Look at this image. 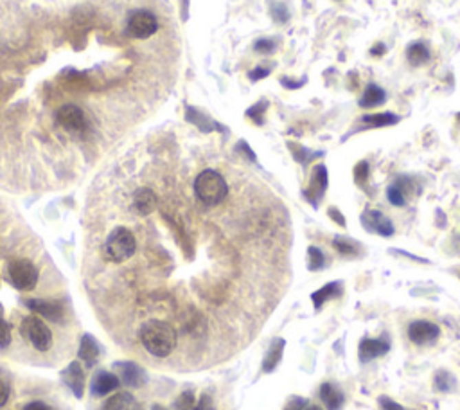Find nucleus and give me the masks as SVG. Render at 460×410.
<instances>
[{
  "label": "nucleus",
  "instance_id": "obj_18",
  "mask_svg": "<svg viewBox=\"0 0 460 410\" xmlns=\"http://www.w3.org/2000/svg\"><path fill=\"white\" fill-rule=\"evenodd\" d=\"M63 382L69 385V389L76 394V398H81L85 392V371L79 365V362H72L69 367L63 371Z\"/></svg>",
  "mask_w": 460,
  "mask_h": 410
},
{
  "label": "nucleus",
  "instance_id": "obj_37",
  "mask_svg": "<svg viewBox=\"0 0 460 410\" xmlns=\"http://www.w3.org/2000/svg\"><path fill=\"white\" fill-rule=\"evenodd\" d=\"M270 72H272V70H270L268 67H256V69L248 72V80L250 81L265 80V78H268L270 76Z\"/></svg>",
  "mask_w": 460,
  "mask_h": 410
},
{
  "label": "nucleus",
  "instance_id": "obj_49",
  "mask_svg": "<svg viewBox=\"0 0 460 410\" xmlns=\"http://www.w3.org/2000/svg\"><path fill=\"white\" fill-rule=\"evenodd\" d=\"M459 119H460V116H459Z\"/></svg>",
  "mask_w": 460,
  "mask_h": 410
},
{
  "label": "nucleus",
  "instance_id": "obj_11",
  "mask_svg": "<svg viewBox=\"0 0 460 410\" xmlns=\"http://www.w3.org/2000/svg\"><path fill=\"white\" fill-rule=\"evenodd\" d=\"M391 351L388 338H363L358 345V356L362 364H369Z\"/></svg>",
  "mask_w": 460,
  "mask_h": 410
},
{
  "label": "nucleus",
  "instance_id": "obj_12",
  "mask_svg": "<svg viewBox=\"0 0 460 410\" xmlns=\"http://www.w3.org/2000/svg\"><path fill=\"white\" fill-rule=\"evenodd\" d=\"M113 367L119 371V376H121L122 383H126L128 387L139 389L148 382L146 371L140 365L135 364V362H117Z\"/></svg>",
  "mask_w": 460,
  "mask_h": 410
},
{
  "label": "nucleus",
  "instance_id": "obj_3",
  "mask_svg": "<svg viewBox=\"0 0 460 410\" xmlns=\"http://www.w3.org/2000/svg\"><path fill=\"white\" fill-rule=\"evenodd\" d=\"M135 250H137L135 236L126 227L113 228L105 243V256L112 263H122L130 259Z\"/></svg>",
  "mask_w": 460,
  "mask_h": 410
},
{
  "label": "nucleus",
  "instance_id": "obj_25",
  "mask_svg": "<svg viewBox=\"0 0 460 410\" xmlns=\"http://www.w3.org/2000/svg\"><path fill=\"white\" fill-rule=\"evenodd\" d=\"M101 410H139V403L130 392H119L102 405Z\"/></svg>",
  "mask_w": 460,
  "mask_h": 410
},
{
  "label": "nucleus",
  "instance_id": "obj_44",
  "mask_svg": "<svg viewBox=\"0 0 460 410\" xmlns=\"http://www.w3.org/2000/svg\"><path fill=\"white\" fill-rule=\"evenodd\" d=\"M304 83H306V78H303V80L298 81H292L289 78H281V85H284L286 89H300Z\"/></svg>",
  "mask_w": 460,
  "mask_h": 410
},
{
  "label": "nucleus",
  "instance_id": "obj_2",
  "mask_svg": "<svg viewBox=\"0 0 460 410\" xmlns=\"http://www.w3.org/2000/svg\"><path fill=\"white\" fill-rule=\"evenodd\" d=\"M195 195L198 196V200H200L201 204L209 205V207L219 205L228 195L227 180H225L218 171H214V169H205V171H201L200 175L196 177Z\"/></svg>",
  "mask_w": 460,
  "mask_h": 410
},
{
  "label": "nucleus",
  "instance_id": "obj_43",
  "mask_svg": "<svg viewBox=\"0 0 460 410\" xmlns=\"http://www.w3.org/2000/svg\"><path fill=\"white\" fill-rule=\"evenodd\" d=\"M8 400H10V385L6 380L0 378V407H4Z\"/></svg>",
  "mask_w": 460,
  "mask_h": 410
},
{
  "label": "nucleus",
  "instance_id": "obj_40",
  "mask_svg": "<svg viewBox=\"0 0 460 410\" xmlns=\"http://www.w3.org/2000/svg\"><path fill=\"white\" fill-rule=\"evenodd\" d=\"M236 149H237V153L247 155V159H248V160H252V162H257L256 153H254V151H252L250 146H248L247 142H245V140H239V144L236 146Z\"/></svg>",
  "mask_w": 460,
  "mask_h": 410
},
{
  "label": "nucleus",
  "instance_id": "obj_34",
  "mask_svg": "<svg viewBox=\"0 0 460 410\" xmlns=\"http://www.w3.org/2000/svg\"><path fill=\"white\" fill-rule=\"evenodd\" d=\"M354 182L358 184L362 189H365V186H367L369 182V162H365V160H362V162H358L356 166H354Z\"/></svg>",
  "mask_w": 460,
  "mask_h": 410
},
{
  "label": "nucleus",
  "instance_id": "obj_21",
  "mask_svg": "<svg viewBox=\"0 0 460 410\" xmlns=\"http://www.w3.org/2000/svg\"><path fill=\"white\" fill-rule=\"evenodd\" d=\"M101 347H99L98 341L92 335H85L81 338V345H79V358L85 360L87 367H94L99 358Z\"/></svg>",
  "mask_w": 460,
  "mask_h": 410
},
{
  "label": "nucleus",
  "instance_id": "obj_29",
  "mask_svg": "<svg viewBox=\"0 0 460 410\" xmlns=\"http://www.w3.org/2000/svg\"><path fill=\"white\" fill-rule=\"evenodd\" d=\"M433 387L439 392H451L455 389V376L448 371H439L433 378Z\"/></svg>",
  "mask_w": 460,
  "mask_h": 410
},
{
  "label": "nucleus",
  "instance_id": "obj_16",
  "mask_svg": "<svg viewBox=\"0 0 460 410\" xmlns=\"http://www.w3.org/2000/svg\"><path fill=\"white\" fill-rule=\"evenodd\" d=\"M119 385H121V380L116 374L108 373V371H101V373L94 376L90 391H92L94 396H107L110 392L117 391Z\"/></svg>",
  "mask_w": 460,
  "mask_h": 410
},
{
  "label": "nucleus",
  "instance_id": "obj_23",
  "mask_svg": "<svg viewBox=\"0 0 460 410\" xmlns=\"http://www.w3.org/2000/svg\"><path fill=\"white\" fill-rule=\"evenodd\" d=\"M386 101V92L382 89V87H377L376 83L367 85V89H365V94H363V98L360 99V107L362 108H376L380 105Z\"/></svg>",
  "mask_w": 460,
  "mask_h": 410
},
{
  "label": "nucleus",
  "instance_id": "obj_45",
  "mask_svg": "<svg viewBox=\"0 0 460 410\" xmlns=\"http://www.w3.org/2000/svg\"><path fill=\"white\" fill-rule=\"evenodd\" d=\"M23 410H52L51 407L45 405L43 401H31L28 405L23 407Z\"/></svg>",
  "mask_w": 460,
  "mask_h": 410
},
{
  "label": "nucleus",
  "instance_id": "obj_30",
  "mask_svg": "<svg viewBox=\"0 0 460 410\" xmlns=\"http://www.w3.org/2000/svg\"><path fill=\"white\" fill-rule=\"evenodd\" d=\"M326 266V256L318 247L307 248V268L311 272H318Z\"/></svg>",
  "mask_w": 460,
  "mask_h": 410
},
{
  "label": "nucleus",
  "instance_id": "obj_20",
  "mask_svg": "<svg viewBox=\"0 0 460 410\" xmlns=\"http://www.w3.org/2000/svg\"><path fill=\"white\" fill-rule=\"evenodd\" d=\"M340 295H342V283H340V281L327 283L326 286H322L320 290H316V292H313L311 294L313 306H315V310H320L324 304L333 301V299L340 297Z\"/></svg>",
  "mask_w": 460,
  "mask_h": 410
},
{
  "label": "nucleus",
  "instance_id": "obj_39",
  "mask_svg": "<svg viewBox=\"0 0 460 410\" xmlns=\"http://www.w3.org/2000/svg\"><path fill=\"white\" fill-rule=\"evenodd\" d=\"M193 410H216V407H214L212 403V398H210L209 394H204L200 400L196 401V405Z\"/></svg>",
  "mask_w": 460,
  "mask_h": 410
},
{
  "label": "nucleus",
  "instance_id": "obj_6",
  "mask_svg": "<svg viewBox=\"0 0 460 410\" xmlns=\"http://www.w3.org/2000/svg\"><path fill=\"white\" fill-rule=\"evenodd\" d=\"M22 335L28 338L38 351L51 349L52 345V333L45 322L38 317H25L20 326Z\"/></svg>",
  "mask_w": 460,
  "mask_h": 410
},
{
  "label": "nucleus",
  "instance_id": "obj_36",
  "mask_svg": "<svg viewBox=\"0 0 460 410\" xmlns=\"http://www.w3.org/2000/svg\"><path fill=\"white\" fill-rule=\"evenodd\" d=\"M11 342V330L8 326V322L2 319V310H0V347L10 345Z\"/></svg>",
  "mask_w": 460,
  "mask_h": 410
},
{
  "label": "nucleus",
  "instance_id": "obj_47",
  "mask_svg": "<svg viewBox=\"0 0 460 410\" xmlns=\"http://www.w3.org/2000/svg\"><path fill=\"white\" fill-rule=\"evenodd\" d=\"M304 410H322V407L318 405H306V409Z\"/></svg>",
  "mask_w": 460,
  "mask_h": 410
},
{
  "label": "nucleus",
  "instance_id": "obj_22",
  "mask_svg": "<svg viewBox=\"0 0 460 410\" xmlns=\"http://www.w3.org/2000/svg\"><path fill=\"white\" fill-rule=\"evenodd\" d=\"M186 117H187V121L193 122V125H195L196 128H200L201 131H214V130L221 131V130H223V126L219 125V122L212 121L209 116H205V114L198 112L196 108L187 107Z\"/></svg>",
  "mask_w": 460,
  "mask_h": 410
},
{
  "label": "nucleus",
  "instance_id": "obj_41",
  "mask_svg": "<svg viewBox=\"0 0 460 410\" xmlns=\"http://www.w3.org/2000/svg\"><path fill=\"white\" fill-rule=\"evenodd\" d=\"M307 405V401L304 400V398H292V400L288 401V405L284 407V410H304Z\"/></svg>",
  "mask_w": 460,
  "mask_h": 410
},
{
  "label": "nucleus",
  "instance_id": "obj_5",
  "mask_svg": "<svg viewBox=\"0 0 460 410\" xmlns=\"http://www.w3.org/2000/svg\"><path fill=\"white\" fill-rule=\"evenodd\" d=\"M8 272H10V279L14 288L22 290V292L33 290L38 283V277H40L38 268L29 259H14L8 266Z\"/></svg>",
  "mask_w": 460,
  "mask_h": 410
},
{
  "label": "nucleus",
  "instance_id": "obj_17",
  "mask_svg": "<svg viewBox=\"0 0 460 410\" xmlns=\"http://www.w3.org/2000/svg\"><path fill=\"white\" fill-rule=\"evenodd\" d=\"M320 400L327 410H340L345 403L344 391L336 383L324 382L320 385Z\"/></svg>",
  "mask_w": 460,
  "mask_h": 410
},
{
  "label": "nucleus",
  "instance_id": "obj_10",
  "mask_svg": "<svg viewBox=\"0 0 460 410\" xmlns=\"http://www.w3.org/2000/svg\"><path fill=\"white\" fill-rule=\"evenodd\" d=\"M56 121L67 131H83L87 128V117L78 105H63L58 108Z\"/></svg>",
  "mask_w": 460,
  "mask_h": 410
},
{
  "label": "nucleus",
  "instance_id": "obj_35",
  "mask_svg": "<svg viewBox=\"0 0 460 410\" xmlns=\"http://www.w3.org/2000/svg\"><path fill=\"white\" fill-rule=\"evenodd\" d=\"M270 11H272V17H274V20L277 23L288 22L289 11L286 10V6L281 4V2H274V4H270Z\"/></svg>",
  "mask_w": 460,
  "mask_h": 410
},
{
  "label": "nucleus",
  "instance_id": "obj_38",
  "mask_svg": "<svg viewBox=\"0 0 460 410\" xmlns=\"http://www.w3.org/2000/svg\"><path fill=\"white\" fill-rule=\"evenodd\" d=\"M380 407H382V410H406L403 405H399L397 401L391 400L388 396L380 398Z\"/></svg>",
  "mask_w": 460,
  "mask_h": 410
},
{
  "label": "nucleus",
  "instance_id": "obj_24",
  "mask_svg": "<svg viewBox=\"0 0 460 410\" xmlns=\"http://www.w3.org/2000/svg\"><path fill=\"white\" fill-rule=\"evenodd\" d=\"M363 126L367 128H385V126H394L399 122V117L392 112H383V114H369V116H363L360 119Z\"/></svg>",
  "mask_w": 460,
  "mask_h": 410
},
{
  "label": "nucleus",
  "instance_id": "obj_9",
  "mask_svg": "<svg viewBox=\"0 0 460 410\" xmlns=\"http://www.w3.org/2000/svg\"><path fill=\"white\" fill-rule=\"evenodd\" d=\"M441 336L437 324L430 321H414L408 326V338L415 345H432Z\"/></svg>",
  "mask_w": 460,
  "mask_h": 410
},
{
  "label": "nucleus",
  "instance_id": "obj_42",
  "mask_svg": "<svg viewBox=\"0 0 460 410\" xmlns=\"http://www.w3.org/2000/svg\"><path fill=\"white\" fill-rule=\"evenodd\" d=\"M327 215H329V218L333 219L335 224H338L340 227H345V225H347V224H345L344 215H342V213H340L336 207H329V209H327Z\"/></svg>",
  "mask_w": 460,
  "mask_h": 410
},
{
  "label": "nucleus",
  "instance_id": "obj_27",
  "mask_svg": "<svg viewBox=\"0 0 460 410\" xmlns=\"http://www.w3.org/2000/svg\"><path fill=\"white\" fill-rule=\"evenodd\" d=\"M288 148L289 151H292L293 159L297 160L298 164H303V166H307L311 160L318 159V157L324 155L322 151H311V149L304 148L303 144H297V142H292V140L288 142Z\"/></svg>",
  "mask_w": 460,
  "mask_h": 410
},
{
  "label": "nucleus",
  "instance_id": "obj_14",
  "mask_svg": "<svg viewBox=\"0 0 460 410\" xmlns=\"http://www.w3.org/2000/svg\"><path fill=\"white\" fill-rule=\"evenodd\" d=\"M158 198L151 189L148 187H142V189H137L133 195V200H131V209L140 216H148L151 215L155 209H157Z\"/></svg>",
  "mask_w": 460,
  "mask_h": 410
},
{
  "label": "nucleus",
  "instance_id": "obj_48",
  "mask_svg": "<svg viewBox=\"0 0 460 410\" xmlns=\"http://www.w3.org/2000/svg\"><path fill=\"white\" fill-rule=\"evenodd\" d=\"M151 410H168V409H166V407H162V405H153V407H151Z\"/></svg>",
  "mask_w": 460,
  "mask_h": 410
},
{
  "label": "nucleus",
  "instance_id": "obj_8",
  "mask_svg": "<svg viewBox=\"0 0 460 410\" xmlns=\"http://www.w3.org/2000/svg\"><path fill=\"white\" fill-rule=\"evenodd\" d=\"M362 225L367 233L377 234V236H383V238H391L392 234L395 233L394 224L391 222V218H386L382 211L376 209H367L362 215Z\"/></svg>",
  "mask_w": 460,
  "mask_h": 410
},
{
  "label": "nucleus",
  "instance_id": "obj_33",
  "mask_svg": "<svg viewBox=\"0 0 460 410\" xmlns=\"http://www.w3.org/2000/svg\"><path fill=\"white\" fill-rule=\"evenodd\" d=\"M196 405V398H195V392L193 391H186L182 392L180 396L175 400V410H193Z\"/></svg>",
  "mask_w": 460,
  "mask_h": 410
},
{
  "label": "nucleus",
  "instance_id": "obj_15",
  "mask_svg": "<svg viewBox=\"0 0 460 410\" xmlns=\"http://www.w3.org/2000/svg\"><path fill=\"white\" fill-rule=\"evenodd\" d=\"M28 308L29 310H33L34 313H38V315H42L43 319H47V321H61V317H63V310H61V306L58 303H54V301H43V299H31V301H28Z\"/></svg>",
  "mask_w": 460,
  "mask_h": 410
},
{
  "label": "nucleus",
  "instance_id": "obj_1",
  "mask_svg": "<svg viewBox=\"0 0 460 410\" xmlns=\"http://www.w3.org/2000/svg\"><path fill=\"white\" fill-rule=\"evenodd\" d=\"M140 342L149 354L166 358L177 347V331L168 322L149 321L140 327Z\"/></svg>",
  "mask_w": 460,
  "mask_h": 410
},
{
  "label": "nucleus",
  "instance_id": "obj_31",
  "mask_svg": "<svg viewBox=\"0 0 460 410\" xmlns=\"http://www.w3.org/2000/svg\"><path fill=\"white\" fill-rule=\"evenodd\" d=\"M268 110V101L266 99H261L256 105H252L247 110V117L252 119V122H256L257 126L265 125V114Z\"/></svg>",
  "mask_w": 460,
  "mask_h": 410
},
{
  "label": "nucleus",
  "instance_id": "obj_46",
  "mask_svg": "<svg viewBox=\"0 0 460 410\" xmlns=\"http://www.w3.org/2000/svg\"><path fill=\"white\" fill-rule=\"evenodd\" d=\"M385 52H386V45H385V43L377 42L376 45H374V47H372V49H371V56L380 58V56H383V54H385Z\"/></svg>",
  "mask_w": 460,
  "mask_h": 410
},
{
  "label": "nucleus",
  "instance_id": "obj_32",
  "mask_svg": "<svg viewBox=\"0 0 460 410\" xmlns=\"http://www.w3.org/2000/svg\"><path fill=\"white\" fill-rule=\"evenodd\" d=\"M277 49H279V42H277L275 38H259V40L254 43V51L263 54V56H270V54H274Z\"/></svg>",
  "mask_w": 460,
  "mask_h": 410
},
{
  "label": "nucleus",
  "instance_id": "obj_4",
  "mask_svg": "<svg viewBox=\"0 0 460 410\" xmlns=\"http://www.w3.org/2000/svg\"><path fill=\"white\" fill-rule=\"evenodd\" d=\"M158 31V20L151 11H131L126 20V34L135 40H146Z\"/></svg>",
  "mask_w": 460,
  "mask_h": 410
},
{
  "label": "nucleus",
  "instance_id": "obj_26",
  "mask_svg": "<svg viewBox=\"0 0 460 410\" xmlns=\"http://www.w3.org/2000/svg\"><path fill=\"white\" fill-rule=\"evenodd\" d=\"M406 58H408V63L412 67H421L430 60V51L424 43L415 42L406 49Z\"/></svg>",
  "mask_w": 460,
  "mask_h": 410
},
{
  "label": "nucleus",
  "instance_id": "obj_7",
  "mask_svg": "<svg viewBox=\"0 0 460 410\" xmlns=\"http://www.w3.org/2000/svg\"><path fill=\"white\" fill-rule=\"evenodd\" d=\"M327 184H329V175H327V168L324 164H318L313 168L311 173V180H309V186L304 191V198H306L313 207H318L320 200L324 198L327 191Z\"/></svg>",
  "mask_w": 460,
  "mask_h": 410
},
{
  "label": "nucleus",
  "instance_id": "obj_13",
  "mask_svg": "<svg viewBox=\"0 0 460 410\" xmlns=\"http://www.w3.org/2000/svg\"><path fill=\"white\" fill-rule=\"evenodd\" d=\"M412 189H414V184L408 177H397L395 182L386 189V198L394 207H404L408 202V195H412Z\"/></svg>",
  "mask_w": 460,
  "mask_h": 410
},
{
  "label": "nucleus",
  "instance_id": "obj_28",
  "mask_svg": "<svg viewBox=\"0 0 460 410\" xmlns=\"http://www.w3.org/2000/svg\"><path fill=\"white\" fill-rule=\"evenodd\" d=\"M333 247H335V250L338 252V254H342V256L345 257L358 256L360 252H362V247H360L358 241H354V239L351 238H345V236H336V238L333 239Z\"/></svg>",
  "mask_w": 460,
  "mask_h": 410
},
{
  "label": "nucleus",
  "instance_id": "obj_19",
  "mask_svg": "<svg viewBox=\"0 0 460 410\" xmlns=\"http://www.w3.org/2000/svg\"><path fill=\"white\" fill-rule=\"evenodd\" d=\"M284 345H286V341L284 338H275L272 344H270L268 351L265 354V360H263V373H274L277 365L281 364V360H283V351Z\"/></svg>",
  "mask_w": 460,
  "mask_h": 410
}]
</instances>
